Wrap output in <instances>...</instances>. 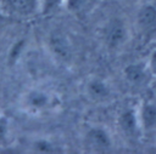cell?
I'll use <instances>...</instances> for the list:
<instances>
[{"label": "cell", "mask_w": 156, "mask_h": 154, "mask_svg": "<svg viewBox=\"0 0 156 154\" xmlns=\"http://www.w3.org/2000/svg\"><path fill=\"white\" fill-rule=\"evenodd\" d=\"M136 29L146 41L156 39V6L144 5L139 8L136 15Z\"/></svg>", "instance_id": "cell-2"}, {"label": "cell", "mask_w": 156, "mask_h": 154, "mask_svg": "<svg viewBox=\"0 0 156 154\" xmlns=\"http://www.w3.org/2000/svg\"><path fill=\"white\" fill-rule=\"evenodd\" d=\"M87 93L93 101H105L111 95V89L102 79L94 78L87 84Z\"/></svg>", "instance_id": "cell-9"}, {"label": "cell", "mask_w": 156, "mask_h": 154, "mask_svg": "<svg viewBox=\"0 0 156 154\" xmlns=\"http://www.w3.org/2000/svg\"><path fill=\"white\" fill-rule=\"evenodd\" d=\"M10 132V122L5 115H0V147L6 143Z\"/></svg>", "instance_id": "cell-14"}, {"label": "cell", "mask_w": 156, "mask_h": 154, "mask_svg": "<svg viewBox=\"0 0 156 154\" xmlns=\"http://www.w3.org/2000/svg\"><path fill=\"white\" fill-rule=\"evenodd\" d=\"M150 69L146 64L141 63H130L123 69V75L126 80L133 85H143L146 82Z\"/></svg>", "instance_id": "cell-8"}, {"label": "cell", "mask_w": 156, "mask_h": 154, "mask_svg": "<svg viewBox=\"0 0 156 154\" xmlns=\"http://www.w3.org/2000/svg\"><path fill=\"white\" fill-rule=\"evenodd\" d=\"M112 137L102 126L89 127L83 138V146L91 153H106L112 148Z\"/></svg>", "instance_id": "cell-1"}, {"label": "cell", "mask_w": 156, "mask_h": 154, "mask_svg": "<svg viewBox=\"0 0 156 154\" xmlns=\"http://www.w3.org/2000/svg\"><path fill=\"white\" fill-rule=\"evenodd\" d=\"M63 4L65 0H40V12L43 15H49Z\"/></svg>", "instance_id": "cell-11"}, {"label": "cell", "mask_w": 156, "mask_h": 154, "mask_svg": "<svg viewBox=\"0 0 156 154\" xmlns=\"http://www.w3.org/2000/svg\"><path fill=\"white\" fill-rule=\"evenodd\" d=\"M139 118L143 131H151L156 127V103L144 102L139 109Z\"/></svg>", "instance_id": "cell-10"}, {"label": "cell", "mask_w": 156, "mask_h": 154, "mask_svg": "<svg viewBox=\"0 0 156 154\" xmlns=\"http://www.w3.org/2000/svg\"><path fill=\"white\" fill-rule=\"evenodd\" d=\"M117 125L124 136L129 138H136L143 131L139 118V109L129 107L122 110L117 119Z\"/></svg>", "instance_id": "cell-3"}, {"label": "cell", "mask_w": 156, "mask_h": 154, "mask_svg": "<svg viewBox=\"0 0 156 154\" xmlns=\"http://www.w3.org/2000/svg\"><path fill=\"white\" fill-rule=\"evenodd\" d=\"M49 49L52 55L62 62H68L72 57V45L68 38L58 32H52L49 36Z\"/></svg>", "instance_id": "cell-5"}, {"label": "cell", "mask_w": 156, "mask_h": 154, "mask_svg": "<svg viewBox=\"0 0 156 154\" xmlns=\"http://www.w3.org/2000/svg\"><path fill=\"white\" fill-rule=\"evenodd\" d=\"M51 103V97L45 90L33 89L24 96V104L33 112H41L46 109Z\"/></svg>", "instance_id": "cell-6"}, {"label": "cell", "mask_w": 156, "mask_h": 154, "mask_svg": "<svg viewBox=\"0 0 156 154\" xmlns=\"http://www.w3.org/2000/svg\"><path fill=\"white\" fill-rule=\"evenodd\" d=\"M128 27L126 22L121 18L111 19L107 25L105 27V42L110 49H118L121 47L128 39Z\"/></svg>", "instance_id": "cell-4"}, {"label": "cell", "mask_w": 156, "mask_h": 154, "mask_svg": "<svg viewBox=\"0 0 156 154\" xmlns=\"http://www.w3.org/2000/svg\"><path fill=\"white\" fill-rule=\"evenodd\" d=\"M90 0H65V7L69 12H79L85 8V6L89 4Z\"/></svg>", "instance_id": "cell-13"}, {"label": "cell", "mask_w": 156, "mask_h": 154, "mask_svg": "<svg viewBox=\"0 0 156 154\" xmlns=\"http://www.w3.org/2000/svg\"><path fill=\"white\" fill-rule=\"evenodd\" d=\"M150 73L152 76L156 78V49H154L150 53V58H149V64H147Z\"/></svg>", "instance_id": "cell-15"}, {"label": "cell", "mask_w": 156, "mask_h": 154, "mask_svg": "<svg viewBox=\"0 0 156 154\" xmlns=\"http://www.w3.org/2000/svg\"><path fill=\"white\" fill-rule=\"evenodd\" d=\"M5 7L18 16H30L40 11V0H1Z\"/></svg>", "instance_id": "cell-7"}, {"label": "cell", "mask_w": 156, "mask_h": 154, "mask_svg": "<svg viewBox=\"0 0 156 154\" xmlns=\"http://www.w3.org/2000/svg\"><path fill=\"white\" fill-rule=\"evenodd\" d=\"M55 144H52V142H50L49 139L45 138H40L37 139L33 143V149L35 152H41V153H50V152H55Z\"/></svg>", "instance_id": "cell-12"}]
</instances>
